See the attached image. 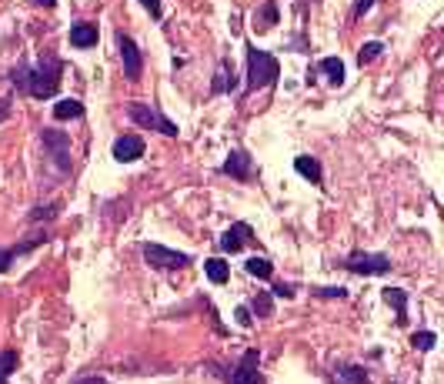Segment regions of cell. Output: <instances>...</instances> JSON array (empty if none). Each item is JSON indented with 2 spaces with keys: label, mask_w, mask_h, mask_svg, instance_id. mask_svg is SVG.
Instances as JSON below:
<instances>
[{
  "label": "cell",
  "mask_w": 444,
  "mask_h": 384,
  "mask_svg": "<svg viewBox=\"0 0 444 384\" xmlns=\"http://www.w3.org/2000/svg\"><path fill=\"white\" fill-rule=\"evenodd\" d=\"M61 74H63V64L51 54H40V61L34 67H27V77H24V90L30 97L37 101H47L57 94L61 87Z\"/></svg>",
  "instance_id": "cell-1"
},
{
  "label": "cell",
  "mask_w": 444,
  "mask_h": 384,
  "mask_svg": "<svg viewBox=\"0 0 444 384\" xmlns=\"http://www.w3.org/2000/svg\"><path fill=\"white\" fill-rule=\"evenodd\" d=\"M280 77V64L274 54L257 51L254 44H247V94L261 87H274V80Z\"/></svg>",
  "instance_id": "cell-2"
},
{
  "label": "cell",
  "mask_w": 444,
  "mask_h": 384,
  "mask_svg": "<svg viewBox=\"0 0 444 384\" xmlns=\"http://www.w3.org/2000/svg\"><path fill=\"white\" fill-rule=\"evenodd\" d=\"M127 117L144 130H157V134H164V137H178V124L174 120H167L161 114V107H154V104H127Z\"/></svg>",
  "instance_id": "cell-3"
},
{
  "label": "cell",
  "mask_w": 444,
  "mask_h": 384,
  "mask_svg": "<svg viewBox=\"0 0 444 384\" xmlns=\"http://www.w3.org/2000/svg\"><path fill=\"white\" fill-rule=\"evenodd\" d=\"M40 144H44V151L51 154V161L57 164L61 174L70 171V134H63L57 128H44L40 130Z\"/></svg>",
  "instance_id": "cell-4"
},
{
  "label": "cell",
  "mask_w": 444,
  "mask_h": 384,
  "mask_svg": "<svg viewBox=\"0 0 444 384\" xmlns=\"http://www.w3.org/2000/svg\"><path fill=\"white\" fill-rule=\"evenodd\" d=\"M144 261H147L154 271H178V268H187L190 264V254L171 251L164 244H144Z\"/></svg>",
  "instance_id": "cell-5"
},
{
  "label": "cell",
  "mask_w": 444,
  "mask_h": 384,
  "mask_svg": "<svg viewBox=\"0 0 444 384\" xmlns=\"http://www.w3.org/2000/svg\"><path fill=\"white\" fill-rule=\"evenodd\" d=\"M344 268L351 271V274H364V278H374V274H388V271H391V257L354 251V254L344 261Z\"/></svg>",
  "instance_id": "cell-6"
},
{
  "label": "cell",
  "mask_w": 444,
  "mask_h": 384,
  "mask_svg": "<svg viewBox=\"0 0 444 384\" xmlns=\"http://www.w3.org/2000/svg\"><path fill=\"white\" fill-rule=\"evenodd\" d=\"M228 384H264V378H261V351H247L241 364L228 374Z\"/></svg>",
  "instance_id": "cell-7"
},
{
  "label": "cell",
  "mask_w": 444,
  "mask_h": 384,
  "mask_svg": "<svg viewBox=\"0 0 444 384\" xmlns=\"http://www.w3.org/2000/svg\"><path fill=\"white\" fill-rule=\"evenodd\" d=\"M117 51H121V64H124L127 80H137L140 70H144V61H140L137 44L127 37V34H117Z\"/></svg>",
  "instance_id": "cell-8"
},
{
  "label": "cell",
  "mask_w": 444,
  "mask_h": 384,
  "mask_svg": "<svg viewBox=\"0 0 444 384\" xmlns=\"http://www.w3.org/2000/svg\"><path fill=\"white\" fill-rule=\"evenodd\" d=\"M111 154H114V161H140L144 157V141L140 137H134V134H124V137H117L114 147H111Z\"/></svg>",
  "instance_id": "cell-9"
},
{
  "label": "cell",
  "mask_w": 444,
  "mask_h": 384,
  "mask_svg": "<svg viewBox=\"0 0 444 384\" xmlns=\"http://www.w3.org/2000/svg\"><path fill=\"white\" fill-rule=\"evenodd\" d=\"M254 237L251 224H234V228L224 230V237H221V247L228 251V254H238V251H244V244Z\"/></svg>",
  "instance_id": "cell-10"
},
{
  "label": "cell",
  "mask_w": 444,
  "mask_h": 384,
  "mask_svg": "<svg viewBox=\"0 0 444 384\" xmlns=\"http://www.w3.org/2000/svg\"><path fill=\"white\" fill-rule=\"evenodd\" d=\"M221 171L230 174V178H238V180H247V178H251V154H247V151H230Z\"/></svg>",
  "instance_id": "cell-11"
},
{
  "label": "cell",
  "mask_w": 444,
  "mask_h": 384,
  "mask_svg": "<svg viewBox=\"0 0 444 384\" xmlns=\"http://www.w3.org/2000/svg\"><path fill=\"white\" fill-rule=\"evenodd\" d=\"M294 171H297L301 178H307L311 184H321V180H324V171H321V161H317V157H311V154H301V157L294 161Z\"/></svg>",
  "instance_id": "cell-12"
},
{
  "label": "cell",
  "mask_w": 444,
  "mask_h": 384,
  "mask_svg": "<svg viewBox=\"0 0 444 384\" xmlns=\"http://www.w3.org/2000/svg\"><path fill=\"white\" fill-rule=\"evenodd\" d=\"M224 90H238V77H234V67L230 61H221L214 74V84H211V94H224Z\"/></svg>",
  "instance_id": "cell-13"
},
{
  "label": "cell",
  "mask_w": 444,
  "mask_h": 384,
  "mask_svg": "<svg viewBox=\"0 0 444 384\" xmlns=\"http://www.w3.org/2000/svg\"><path fill=\"white\" fill-rule=\"evenodd\" d=\"M334 384H368V371L361 364H338L334 368Z\"/></svg>",
  "instance_id": "cell-14"
},
{
  "label": "cell",
  "mask_w": 444,
  "mask_h": 384,
  "mask_svg": "<svg viewBox=\"0 0 444 384\" xmlns=\"http://www.w3.org/2000/svg\"><path fill=\"white\" fill-rule=\"evenodd\" d=\"M70 44L74 47H94L97 44V24H87V20L74 24L70 27Z\"/></svg>",
  "instance_id": "cell-15"
},
{
  "label": "cell",
  "mask_w": 444,
  "mask_h": 384,
  "mask_svg": "<svg viewBox=\"0 0 444 384\" xmlns=\"http://www.w3.org/2000/svg\"><path fill=\"white\" fill-rule=\"evenodd\" d=\"M381 295H384V301L397 311V324H405L407 321V291H401V287H384Z\"/></svg>",
  "instance_id": "cell-16"
},
{
  "label": "cell",
  "mask_w": 444,
  "mask_h": 384,
  "mask_svg": "<svg viewBox=\"0 0 444 384\" xmlns=\"http://www.w3.org/2000/svg\"><path fill=\"white\" fill-rule=\"evenodd\" d=\"M317 70L328 77V84H334V87H341V84H344V64H341V57H324V61L317 64Z\"/></svg>",
  "instance_id": "cell-17"
},
{
  "label": "cell",
  "mask_w": 444,
  "mask_h": 384,
  "mask_svg": "<svg viewBox=\"0 0 444 384\" xmlns=\"http://www.w3.org/2000/svg\"><path fill=\"white\" fill-rule=\"evenodd\" d=\"M54 117H57V120H80V117H84V104L74 101V97H67V101H61L54 107Z\"/></svg>",
  "instance_id": "cell-18"
},
{
  "label": "cell",
  "mask_w": 444,
  "mask_h": 384,
  "mask_svg": "<svg viewBox=\"0 0 444 384\" xmlns=\"http://www.w3.org/2000/svg\"><path fill=\"white\" fill-rule=\"evenodd\" d=\"M251 314H257V318H271L274 314V301H271V291H257V295L251 297V304H244Z\"/></svg>",
  "instance_id": "cell-19"
},
{
  "label": "cell",
  "mask_w": 444,
  "mask_h": 384,
  "mask_svg": "<svg viewBox=\"0 0 444 384\" xmlns=\"http://www.w3.org/2000/svg\"><path fill=\"white\" fill-rule=\"evenodd\" d=\"M244 268H247L251 278H261V281H271V278H274V264H271L267 257H251Z\"/></svg>",
  "instance_id": "cell-20"
},
{
  "label": "cell",
  "mask_w": 444,
  "mask_h": 384,
  "mask_svg": "<svg viewBox=\"0 0 444 384\" xmlns=\"http://www.w3.org/2000/svg\"><path fill=\"white\" fill-rule=\"evenodd\" d=\"M204 271H207V278L214 284H228V278H230V268L221 261V257H211V261L204 264Z\"/></svg>",
  "instance_id": "cell-21"
},
{
  "label": "cell",
  "mask_w": 444,
  "mask_h": 384,
  "mask_svg": "<svg viewBox=\"0 0 444 384\" xmlns=\"http://www.w3.org/2000/svg\"><path fill=\"white\" fill-rule=\"evenodd\" d=\"M17 364H20L17 351H0V384L11 381V374L17 371Z\"/></svg>",
  "instance_id": "cell-22"
},
{
  "label": "cell",
  "mask_w": 444,
  "mask_h": 384,
  "mask_svg": "<svg viewBox=\"0 0 444 384\" xmlns=\"http://www.w3.org/2000/svg\"><path fill=\"white\" fill-rule=\"evenodd\" d=\"M278 24V7L274 4H264V11H261V17H254V30H271V27Z\"/></svg>",
  "instance_id": "cell-23"
},
{
  "label": "cell",
  "mask_w": 444,
  "mask_h": 384,
  "mask_svg": "<svg viewBox=\"0 0 444 384\" xmlns=\"http://www.w3.org/2000/svg\"><path fill=\"white\" fill-rule=\"evenodd\" d=\"M434 345H438V334H434V331H418V334H411V347H418V351H431Z\"/></svg>",
  "instance_id": "cell-24"
},
{
  "label": "cell",
  "mask_w": 444,
  "mask_h": 384,
  "mask_svg": "<svg viewBox=\"0 0 444 384\" xmlns=\"http://www.w3.org/2000/svg\"><path fill=\"white\" fill-rule=\"evenodd\" d=\"M381 51H384V44H381V40H371V44H364V47L357 51V64H361V67L371 64V61H374Z\"/></svg>",
  "instance_id": "cell-25"
},
{
  "label": "cell",
  "mask_w": 444,
  "mask_h": 384,
  "mask_svg": "<svg viewBox=\"0 0 444 384\" xmlns=\"http://www.w3.org/2000/svg\"><path fill=\"white\" fill-rule=\"evenodd\" d=\"M57 211H61V204H57V201H51L47 207H34V211H30V221H51Z\"/></svg>",
  "instance_id": "cell-26"
},
{
  "label": "cell",
  "mask_w": 444,
  "mask_h": 384,
  "mask_svg": "<svg viewBox=\"0 0 444 384\" xmlns=\"http://www.w3.org/2000/svg\"><path fill=\"white\" fill-rule=\"evenodd\" d=\"M317 297H347V287H317Z\"/></svg>",
  "instance_id": "cell-27"
},
{
  "label": "cell",
  "mask_w": 444,
  "mask_h": 384,
  "mask_svg": "<svg viewBox=\"0 0 444 384\" xmlns=\"http://www.w3.org/2000/svg\"><path fill=\"white\" fill-rule=\"evenodd\" d=\"M234 318H238V324H241V328H251V324H254V314H251V311H247V307H238V311H234Z\"/></svg>",
  "instance_id": "cell-28"
},
{
  "label": "cell",
  "mask_w": 444,
  "mask_h": 384,
  "mask_svg": "<svg viewBox=\"0 0 444 384\" xmlns=\"http://www.w3.org/2000/svg\"><path fill=\"white\" fill-rule=\"evenodd\" d=\"M140 4L147 7V13H151L154 20H161V13H164V11H161V0H140Z\"/></svg>",
  "instance_id": "cell-29"
},
{
  "label": "cell",
  "mask_w": 444,
  "mask_h": 384,
  "mask_svg": "<svg viewBox=\"0 0 444 384\" xmlns=\"http://www.w3.org/2000/svg\"><path fill=\"white\" fill-rule=\"evenodd\" d=\"M11 264H13V251H11V247H4V251H0V274L11 268Z\"/></svg>",
  "instance_id": "cell-30"
},
{
  "label": "cell",
  "mask_w": 444,
  "mask_h": 384,
  "mask_svg": "<svg viewBox=\"0 0 444 384\" xmlns=\"http://www.w3.org/2000/svg\"><path fill=\"white\" fill-rule=\"evenodd\" d=\"M274 295H278V297H294V284L278 281V284H274Z\"/></svg>",
  "instance_id": "cell-31"
},
{
  "label": "cell",
  "mask_w": 444,
  "mask_h": 384,
  "mask_svg": "<svg viewBox=\"0 0 444 384\" xmlns=\"http://www.w3.org/2000/svg\"><path fill=\"white\" fill-rule=\"evenodd\" d=\"M371 4H374V0H357V4H354V17H364V13L371 11Z\"/></svg>",
  "instance_id": "cell-32"
},
{
  "label": "cell",
  "mask_w": 444,
  "mask_h": 384,
  "mask_svg": "<svg viewBox=\"0 0 444 384\" xmlns=\"http://www.w3.org/2000/svg\"><path fill=\"white\" fill-rule=\"evenodd\" d=\"M7 117H11V97L0 101V120H7Z\"/></svg>",
  "instance_id": "cell-33"
},
{
  "label": "cell",
  "mask_w": 444,
  "mask_h": 384,
  "mask_svg": "<svg viewBox=\"0 0 444 384\" xmlns=\"http://www.w3.org/2000/svg\"><path fill=\"white\" fill-rule=\"evenodd\" d=\"M77 384H107V381L97 378V374H87V378H77Z\"/></svg>",
  "instance_id": "cell-34"
},
{
  "label": "cell",
  "mask_w": 444,
  "mask_h": 384,
  "mask_svg": "<svg viewBox=\"0 0 444 384\" xmlns=\"http://www.w3.org/2000/svg\"><path fill=\"white\" fill-rule=\"evenodd\" d=\"M30 4H37V7H57V0H30Z\"/></svg>",
  "instance_id": "cell-35"
}]
</instances>
